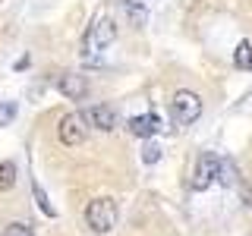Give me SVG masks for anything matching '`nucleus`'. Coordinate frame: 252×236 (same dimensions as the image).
<instances>
[{
  "mask_svg": "<svg viewBox=\"0 0 252 236\" xmlns=\"http://www.w3.org/2000/svg\"><path fill=\"white\" fill-rule=\"evenodd\" d=\"M57 136H60V142L66 148H76V145L85 142V136H89V123H85L82 114H66L60 120V126H57Z\"/></svg>",
  "mask_w": 252,
  "mask_h": 236,
  "instance_id": "39448f33",
  "label": "nucleus"
},
{
  "mask_svg": "<svg viewBox=\"0 0 252 236\" xmlns=\"http://www.w3.org/2000/svg\"><path fill=\"white\" fill-rule=\"evenodd\" d=\"M220 173V157L215 151H202L199 161H195V173H192V189L195 192H205Z\"/></svg>",
  "mask_w": 252,
  "mask_h": 236,
  "instance_id": "20e7f679",
  "label": "nucleus"
},
{
  "mask_svg": "<svg viewBox=\"0 0 252 236\" xmlns=\"http://www.w3.org/2000/svg\"><path fill=\"white\" fill-rule=\"evenodd\" d=\"M142 161H145V164H158V161H161V145L148 139L145 148H142Z\"/></svg>",
  "mask_w": 252,
  "mask_h": 236,
  "instance_id": "4468645a",
  "label": "nucleus"
},
{
  "mask_svg": "<svg viewBox=\"0 0 252 236\" xmlns=\"http://www.w3.org/2000/svg\"><path fill=\"white\" fill-rule=\"evenodd\" d=\"M117 217H120V211L110 195H98L85 208V224L92 227V233H110L117 227Z\"/></svg>",
  "mask_w": 252,
  "mask_h": 236,
  "instance_id": "f03ea898",
  "label": "nucleus"
},
{
  "mask_svg": "<svg viewBox=\"0 0 252 236\" xmlns=\"http://www.w3.org/2000/svg\"><path fill=\"white\" fill-rule=\"evenodd\" d=\"M13 117H16V104H0V126L13 123Z\"/></svg>",
  "mask_w": 252,
  "mask_h": 236,
  "instance_id": "dca6fc26",
  "label": "nucleus"
},
{
  "mask_svg": "<svg viewBox=\"0 0 252 236\" xmlns=\"http://www.w3.org/2000/svg\"><path fill=\"white\" fill-rule=\"evenodd\" d=\"M233 66L243 69V73H246V69H252V44H249V41H240V44H236V51H233Z\"/></svg>",
  "mask_w": 252,
  "mask_h": 236,
  "instance_id": "9d476101",
  "label": "nucleus"
},
{
  "mask_svg": "<svg viewBox=\"0 0 252 236\" xmlns=\"http://www.w3.org/2000/svg\"><path fill=\"white\" fill-rule=\"evenodd\" d=\"M129 132L139 139H155L158 132H161V117L158 114H139L129 120Z\"/></svg>",
  "mask_w": 252,
  "mask_h": 236,
  "instance_id": "6e6552de",
  "label": "nucleus"
},
{
  "mask_svg": "<svg viewBox=\"0 0 252 236\" xmlns=\"http://www.w3.org/2000/svg\"><path fill=\"white\" fill-rule=\"evenodd\" d=\"M114 38H117V26H114V19L110 16H98V19L92 22L89 29H85V38H82V57L85 60H94L104 47L114 44Z\"/></svg>",
  "mask_w": 252,
  "mask_h": 236,
  "instance_id": "f257e3e1",
  "label": "nucleus"
},
{
  "mask_svg": "<svg viewBox=\"0 0 252 236\" xmlns=\"http://www.w3.org/2000/svg\"><path fill=\"white\" fill-rule=\"evenodd\" d=\"M218 179L224 186H233V183H240V177H236V167H233V161H224L220 157V173H218Z\"/></svg>",
  "mask_w": 252,
  "mask_h": 236,
  "instance_id": "ddd939ff",
  "label": "nucleus"
},
{
  "mask_svg": "<svg viewBox=\"0 0 252 236\" xmlns=\"http://www.w3.org/2000/svg\"><path fill=\"white\" fill-rule=\"evenodd\" d=\"M13 186H16V164L3 161L0 164V192H10Z\"/></svg>",
  "mask_w": 252,
  "mask_h": 236,
  "instance_id": "9b49d317",
  "label": "nucleus"
},
{
  "mask_svg": "<svg viewBox=\"0 0 252 236\" xmlns=\"http://www.w3.org/2000/svg\"><path fill=\"white\" fill-rule=\"evenodd\" d=\"M120 6H123L126 19H129V22H132V26H136V29H142V26H145V22H148V10H145V6L139 3V0H123Z\"/></svg>",
  "mask_w": 252,
  "mask_h": 236,
  "instance_id": "1a4fd4ad",
  "label": "nucleus"
},
{
  "mask_svg": "<svg viewBox=\"0 0 252 236\" xmlns=\"http://www.w3.org/2000/svg\"><path fill=\"white\" fill-rule=\"evenodd\" d=\"M170 117L177 126H192L202 117V98L189 88H180L170 101Z\"/></svg>",
  "mask_w": 252,
  "mask_h": 236,
  "instance_id": "7ed1b4c3",
  "label": "nucleus"
},
{
  "mask_svg": "<svg viewBox=\"0 0 252 236\" xmlns=\"http://www.w3.org/2000/svg\"><path fill=\"white\" fill-rule=\"evenodd\" d=\"M85 123L94 126V129H101V132H114L117 129V114H114V107H107V104H94L85 110Z\"/></svg>",
  "mask_w": 252,
  "mask_h": 236,
  "instance_id": "423d86ee",
  "label": "nucleus"
},
{
  "mask_svg": "<svg viewBox=\"0 0 252 236\" xmlns=\"http://www.w3.org/2000/svg\"><path fill=\"white\" fill-rule=\"evenodd\" d=\"M32 195H35V202H38V208H41V214H47V217H57V208H54V205L47 202V195H44L41 183H32Z\"/></svg>",
  "mask_w": 252,
  "mask_h": 236,
  "instance_id": "f8f14e48",
  "label": "nucleus"
},
{
  "mask_svg": "<svg viewBox=\"0 0 252 236\" xmlns=\"http://www.w3.org/2000/svg\"><path fill=\"white\" fill-rule=\"evenodd\" d=\"M3 236H35V233H32L29 224H6L3 227Z\"/></svg>",
  "mask_w": 252,
  "mask_h": 236,
  "instance_id": "2eb2a0df",
  "label": "nucleus"
},
{
  "mask_svg": "<svg viewBox=\"0 0 252 236\" xmlns=\"http://www.w3.org/2000/svg\"><path fill=\"white\" fill-rule=\"evenodd\" d=\"M57 88L63 98H69V101H82L85 94H89V82H85L82 76H76V73H63L57 79Z\"/></svg>",
  "mask_w": 252,
  "mask_h": 236,
  "instance_id": "0eeeda50",
  "label": "nucleus"
}]
</instances>
